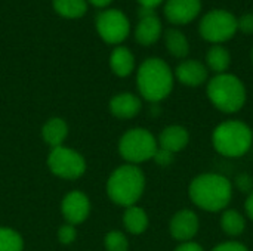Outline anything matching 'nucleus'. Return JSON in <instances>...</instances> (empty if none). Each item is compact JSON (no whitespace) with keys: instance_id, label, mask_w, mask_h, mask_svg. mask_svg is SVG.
<instances>
[{"instance_id":"nucleus-1","label":"nucleus","mask_w":253,"mask_h":251,"mask_svg":"<svg viewBox=\"0 0 253 251\" xmlns=\"http://www.w3.org/2000/svg\"><path fill=\"white\" fill-rule=\"evenodd\" d=\"M188 197L200 210L219 213L231 203L233 185L219 173H202L190 182Z\"/></svg>"},{"instance_id":"nucleus-2","label":"nucleus","mask_w":253,"mask_h":251,"mask_svg":"<svg viewBox=\"0 0 253 251\" xmlns=\"http://www.w3.org/2000/svg\"><path fill=\"white\" fill-rule=\"evenodd\" d=\"M136 84L145 101L157 104L172 93L175 75L166 61L160 58H148L138 68Z\"/></svg>"},{"instance_id":"nucleus-3","label":"nucleus","mask_w":253,"mask_h":251,"mask_svg":"<svg viewBox=\"0 0 253 251\" xmlns=\"http://www.w3.org/2000/svg\"><path fill=\"white\" fill-rule=\"evenodd\" d=\"M206 95L211 104L224 114L239 112L248 99L245 83L237 75L230 72L215 74L212 78H209Z\"/></svg>"},{"instance_id":"nucleus-4","label":"nucleus","mask_w":253,"mask_h":251,"mask_svg":"<svg viewBox=\"0 0 253 251\" xmlns=\"http://www.w3.org/2000/svg\"><path fill=\"white\" fill-rule=\"evenodd\" d=\"M212 145L219 155L239 158L253 145V129L242 120H225L212 132Z\"/></svg>"},{"instance_id":"nucleus-5","label":"nucleus","mask_w":253,"mask_h":251,"mask_svg":"<svg viewBox=\"0 0 253 251\" xmlns=\"http://www.w3.org/2000/svg\"><path fill=\"white\" fill-rule=\"evenodd\" d=\"M145 189V176L133 164H126L114 170L107 183V192L113 203L125 207L135 206Z\"/></svg>"},{"instance_id":"nucleus-6","label":"nucleus","mask_w":253,"mask_h":251,"mask_svg":"<svg viewBox=\"0 0 253 251\" xmlns=\"http://www.w3.org/2000/svg\"><path fill=\"white\" fill-rule=\"evenodd\" d=\"M157 148L159 145L154 135L142 127L127 130L119 143L120 155L133 166L153 160Z\"/></svg>"},{"instance_id":"nucleus-7","label":"nucleus","mask_w":253,"mask_h":251,"mask_svg":"<svg viewBox=\"0 0 253 251\" xmlns=\"http://www.w3.org/2000/svg\"><path fill=\"white\" fill-rule=\"evenodd\" d=\"M237 31L239 25L236 15L225 9L209 10L199 24L200 36L212 44H222L231 40Z\"/></svg>"},{"instance_id":"nucleus-8","label":"nucleus","mask_w":253,"mask_h":251,"mask_svg":"<svg viewBox=\"0 0 253 251\" xmlns=\"http://www.w3.org/2000/svg\"><path fill=\"white\" fill-rule=\"evenodd\" d=\"M96 31L101 38L108 44H119L129 36L130 22L127 16L117 9L102 10L96 16Z\"/></svg>"},{"instance_id":"nucleus-9","label":"nucleus","mask_w":253,"mask_h":251,"mask_svg":"<svg viewBox=\"0 0 253 251\" xmlns=\"http://www.w3.org/2000/svg\"><path fill=\"white\" fill-rule=\"evenodd\" d=\"M47 164L53 175L64 179H77L86 170L84 158L74 149L64 146L52 149L47 158Z\"/></svg>"},{"instance_id":"nucleus-10","label":"nucleus","mask_w":253,"mask_h":251,"mask_svg":"<svg viewBox=\"0 0 253 251\" xmlns=\"http://www.w3.org/2000/svg\"><path fill=\"white\" fill-rule=\"evenodd\" d=\"M200 229V219L191 209H182L176 212L170 222H169V232L172 238L179 243L193 241L194 237L199 234Z\"/></svg>"},{"instance_id":"nucleus-11","label":"nucleus","mask_w":253,"mask_h":251,"mask_svg":"<svg viewBox=\"0 0 253 251\" xmlns=\"http://www.w3.org/2000/svg\"><path fill=\"white\" fill-rule=\"evenodd\" d=\"M163 33L162 21L156 15L154 9L139 7V22L135 28V38L142 46L154 44Z\"/></svg>"},{"instance_id":"nucleus-12","label":"nucleus","mask_w":253,"mask_h":251,"mask_svg":"<svg viewBox=\"0 0 253 251\" xmlns=\"http://www.w3.org/2000/svg\"><path fill=\"white\" fill-rule=\"evenodd\" d=\"M165 16L170 24L187 25L202 12V0H166Z\"/></svg>"},{"instance_id":"nucleus-13","label":"nucleus","mask_w":253,"mask_h":251,"mask_svg":"<svg viewBox=\"0 0 253 251\" xmlns=\"http://www.w3.org/2000/svg\"><path fill=\"white\" fill-rule=\"evenodd\" d=\"M173 75L184 86L199 87L208 81L209 70H208L206 64H203L197 59H185L176 67Z\"/></svg>"},{"instance_id":"nucleus-14","label":"nucleus","mask_w":253,"mask_h":251,"mask_svg":"<svg viewBox=\"0 0 253 251\" xmlns=\"http://www.w3.org/2000/svg\"><path fill=\"white\" fill-rule=\"evenodd\" d=\"M90 204L83 192H70L62 201V215L70 225H77L89 216Z\"/></svg>"},{"instance_id":"nucleus-15","label":"nucleus","mask_w":253,"mask_h":251,"mask_svg":"<svg viewBox=\"0 0 253 251\" xmlns=\"http://www.w3.org/2000/svg\"><path fill=\"white\" fill-rule=\"evenodd\" d=\"M188 143H190V133L184 126L179 124H172L165 127L157 139L159 148H163L172 154L181 152L182 149L187 148Z\"/></svg>"},{"instance_id":"nucleus-16","label":"nucleus","mask_w":253,"mask_h":251,"mask_svg":"<svg viewBox=\"0 0 253 251\" xmlns=\"http://www.w3.org/2000/svg\"><path fill=\"white\" fill-rule=\"evenodd\" d=\"M142 108L141 99L133 93H120L110 101V111L114 117L127 120L139 114Z\"/></svg>"},{"instance_id":"nucleus-17","label":"nucleus","mask_w":253,"mask_h":251,"mask_svg":"<svg viewBox=\"0 0 253 251\" xmlns=\"http://www.w3.org/2000/svg\"><path fill=\"white\" fill-rule=\"evenodd\" d=\"M110 67L119 77H127L135 68V58L132 52L125 46H117L110 56Z\"/></svg>"},{"instance_id":"nucleus-18","label":"nucleus","mask_w":253,"mask_h":251,"mask_svg":"<svg viewBox=\"0 0 253 251\" xmlns=\"http://www.w3.org/2000/svg\"><path fill=\"white\" fill-rule=\"evenodd\" d=\"M231 65L230 50L222 44H212L206 52V67L215 74H224Z\"/></svg>"},{"instance_id":"nucleus-19","label":"nucleus","mask_w":253,"mask_h":251,"mask_svg":"<svg viewBox=\"0 0 253 251\" xmlns=\"http://www.w3.org/2000/svg\"><path fill=\"white\" fill-rule=\"evenodd\" d=\"M219 225L225 235L236 238L246 231V217L236 209H225L221 212Z\"/></svg>"},{"instance_id":"nucleus-20","label":"nucleus","mask_w":253,"mask_h":251,"mask_svg":"<svg viewBox=\"0 0 253 251\" xmlns=\"http://www.w3.org/2000/svg\"><path fill=\"white\" fill-rule=\"evenodd\" d=\"M165 44L168 52L175 58H187L190 53L188 38L178 28H169L165 31Z\"/></svg>"},{"instance_id":"nucleus-21","label":"nucleus","mask_w":253,"mask_h":251,"mask_svg":"<svg viewBox=\"0 0 253 251\" xmlns=\"http://www.w3.org/2000/svg\"><path fill=\"white\" fill-rule=\"evenodd\" d=\"M123 223H125V228L127 229V232H130L133 235H139V234L145 232L148 228V216L144 209L130 206L125 212Z\"/></svg>"},{"instance_id":"nucleus-22","label":"nucleus","mask_w":253,"mask_h":251,"mask_svg":"<svg viewBox=\"0 0 253 251\" xmlns=\"http://www.w3.org/2000/svg\"><path fill=\"white\" fill-rule=\"evenodd\" d=\"M42 133H43V139H44V142L47 145H50L52 148H58V146H61V143L67 138L68 127H67L64 120H61V118H50L43 126V132Z\"/></svg>"},{"instance_id":"nucleus-23","label":"nucleus","mask_w":253,"mask_h":251,"mask_svg":"<svg viewBox=\"0 0 253 251\" xmlns=\"http://www.w3.org/2000/svg\"><path fill=\"white\" fill-rule=\"evenodd\" d=\"M52 3L56 13L70 19L80 18L87 10L86 0H52Z\"/></svg>"},{"instance_id":"nucleus-24","label":"nucleus","mask_w":253,"mask_h":251,"mask_svg":"<svg viewBox=\"0 0 253 251\" xmlns=\"http://www.w3.org/2000/svg\"><path fill=\"white\" fill-rule=\"evenodd\" d=\"M24 243L18 232L0 228V251H22Z\"/></svg>"},{"instance_id":"nucleus-25","label":"nucleus","mask_w":253,"mask_h":251,"mask_svg":"<svg viewBox=\"0 0 253 251\" xmlns=\"http://www.w3.org/2000/svg\"><path fill=\"white\" fill-rule=\"evenodd\" d=\"M105 249L107 251H127L129 241L122 232L113 231L105 235Z\"/></svg>"},{"instance_id":"nucleus-26","label":"nucleus","mask_w":253,"mask_h":251,"mask_svg":"<svg viewBox=\"0 0 253 251\" xmlns=\"http://www.w3.org/2000/svg\"><path fill=\"white\" fill-rule=\"evenodd\" d=\"M234 186L239 192L242 194H252L253 192V176L251 173H239L236 178H234Z\"/></svg>"},{"instance_id":"nucleus-27","label":"nucleus","mask_w":253,"mask_h":251,"mask_svg":"<svg viewBox=\"0 0 253 251\" xmlns=\"http://www.w3.org/2000/svg\"><path fill=\"white\" fill-rule=\"evenodd\" d=\"M153 160L160 167H169L173 163V160H175V154H172V152H169V151H166L163 148H157Z\"/></svg>"},{"instance_id":"nucleus-28","label":"nucleus","mask_w":253,"mask_h":251,"mask_svg":"<svg viewBox=\"0 0 253 251\" xmlns=\"http://www.w3.org/2000/svg\"><path fill=\"white\" fill-rule=\"evenodd\" d=\"M77 237V232L74 229L73 225H64L61 226V229L58 231V240L62 243V244H71Z\"/></svg>"},{"instance_id":"nucleus-29","label":"nucleus","mask_w":253,"mask_h":251,"mask_svg":"<svg viewBox=\"0 0 253 251\" xmlns=\"http://www.w3.org/2000/svg\"><path fill=\"white\" fill-rule=\"evenodd\" d=\"M211 251H249V249L243 243L231 240V241H224V243L215 246Z\"/></svg>"},{"instance_id":"nucleus-30","label":"nucleus","mask_w":253,"mask_h":251,"mask_svg":"<svg viewBox=\"0 0 253 251\" xmlns=\"http://www.w3.org/2000/svg\"><path fill=\"white\" fill-rule=\"evenodd\" d=\"M239 30L245 34H253V13H245L243 16L237 18Z\"/></svg>"},{"instance_id":"nucleus-31","label":"nucleus","mask_w":253,"mask_h":251,"mask_svg":"<svg viewBox=\"0 0 253 251\" xmlns=\"http://www.w3.org/2000/svg\"><path fill=\"white\" fill-rule=\"evenodd\" d=\"M175 251H205L203 250V247L199 244V243H196V241H187V243H181Z\"/></svg>"},{"instance_id":"nucleus-32","label":"nucleus","mask_w":253,"mask_h":251,"mask_svg":"<svg viewBox=\"0 0 253 251\" xmlns=\"http://www.w3.org/2000/svg\"><path fill=\"white\" fill-rule=\"evenodd\" d=\"M245 213H246V216L253 222V192L252 194H249L248 198H246V203H245Z\"/></svg>"},{"instance_id":"nucleus-33","label":"nucleus","mask_w":253,"mask_h":251,"mask_svg":"<svg viewBox=\"0 0 253 251\" xmlns=\"http://www.w3.org/2000/svg\"><path fill=\"white\" fill-rule=\"evenodd\" d=\"M163 1L165 0H138V3L141 4V7H150V9H156Z\"/></svg>"},{"instance_id":"nucleus-34","label":"nucleus","mask_w":253,"mask_h":251,"mask_svg":"<svg viewBox=\"0 0 253 251\" xmlns=\"http://www.w3.org/2000/svg\"><path fill=\"white\" fill-rule=\"evenodd\" d=\"M93 6H96V7H105V6H108L113 0H89Z\"/></svg>"},{"instance_id":"nucleus-35","label":"nucleus","mask_w":253,"mask_h":251,"mask_svg":"<svg viewBox=\"0 0 253 251\" xmlns=\"http://www.w3.org/2000/svg\"><path fill=\"white\" fill-rule=\"evenodd\" d=\"M251 58H252V64H253V47H252V52H251Z\"/></svg>"}]
</instances>
